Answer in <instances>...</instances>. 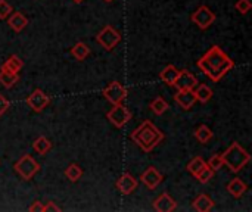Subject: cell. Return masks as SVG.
I'll use <instances>...</instances> for the list:
<instances>
[{"mask_svg":"<svg viewBox=\"0 0 252 212\" xmlns=\"http://www.w3.org/2000/svg\"><path fill=\"white\" fill-rule=\"evenodd\" d=\"M13 168H15L16 174H18L22 180H25V182L31 180V179L40 171L38 162H37L31 155H28V153L22 155V156L15 162Z\"/></svg>","mask_w":252,"mask_h":212,"instance_id":"cell-4","label":"cell"},{"mask_svg":"<svg viewBox=\"0 0 252 212\" xmlns=\"http://www.w3.org/2000/svg\"><path fill=\"white\" fill-rule=\"evenodd\" d=\"M13 12V7L9 1L0 0V19H6Z\"/></svg>","mask_w":252,"mask_h":212,"instance_id":"cell-31","label":"cell"},{"mask_svg":"<svg viewBox=\"0 0 252 212\" xmlns=\"http://www.w3.org/2000/svg\"><path fill=\"white\" fill-rule=\"evenodd\" d=\"M193 210L198 212H210L214 208V201L208 196V195H199L193 204H192Z\"/></svg>","mask_w":252,"mask_h":212,"instance_id":"cell-17","label":"cell"},{"mask_svg":"<svg viewBox=\"0 0 252 212\" xmlns=\"http://www.w3.org/2000/svg\"><path fill=\"white\" fill-rule=\"evenodd\" d=\"M205 164H207V162H205L201 156H196V158H193V159L186 165V170H188V171L195 177V176L198 174V171H199Z\"/></svg>","mask_w":252,"mask_h":212,"instance_id":"cell-28","label":"cell"},{"mask_svg":"<svg viewBox=\"0 0 252 212\" xmlns=\"http://www.w3.org/2000/svg\"><path fill=\"white\" fill-rule=\"evenodd\" d=\"M177 204L176 201L168 195V193H162L161 196H158L154 201V210L158 212H173L176 211Z\"/></svg>","mask_w":252,"mask_h":212,"instance_id":"cell-14","label":"cell"},{"mask_svg":"<svg viewBox=\"0 0 252 212\" xmlns=\"http://www.w3.org/2000/svg\"><path fill=\"white\" fill-rule=\"evenodd\" d=\"M65 176H66V179H68L69 182L75 183V182H78V180L81 179L83 170H81V167H80L78 164H69V165L66 167V170H65Z\"/></svg>","mask_w":252,"mask_h":212,"instance_id":"cell-26","label":"cell"},{"mask_svg":"<svg viewBox=\"0 0 252 212\" xmlns=\"http://www.w3.org/2000/svg\"><path fill=\"white\" fill-rule=\"evenodd\" d=\"M221 158L224 165H227L229 170L233 173H239L251 161V155L238 142H233L224 151V153H221Z\"/></svg>","mask_w":252,"mask_h":212,"instance_id":"cell-3","label":"cell"},{"mask_svg":"<svg viewBox=\"0 0 252 212\" xmlns=\"http://www.w3.org/2000/svg\"><path fill=\"white\" fill-rule=\"evenodd\" d=\"M195 177L198 179V182H199V183H202V184H207V183H208V182H210V180L214 177V171H213V170H211V168H210V167L205 164V165H204V167H202V168L198 171V174H196Z\"/></svg>","mask_w":252,"mask_h":212,"instance_id":"cell-27","label":"cell"},{"mask_svg":"<svg viewBox=\"0 0 252 212\" xmlns=\"http://www.w3.org/2000/svg\"><path fill=\"white\" fill-rule=\"evenodd\" d=\"M27 103L28 106L34 111V112H41L49 103H50V97L40 89H35L28 97H27Z\"/></svg>","mask_w":252,"mask_h":212,"instance_id":"cell-9","label":"cell"},{"mask_svg":"<svg viewBox=\"0 0 252 212\" xmlns=\"http://www.w3.org/2000/svg\"><path fill=\"white\" fill-rule=\"evenodd\" d=\"M18 81H19L18 72H10V71L1 68V71H0V84L4 89H12Z\"/></svg>","mask_w":252,"mask_h":212,"instance_id":"cell-18","label":"cell"},{"mask_svg":"<svg viewBox=\"0 0 252 212\" xmlns=\"http://www.w3.org/2000/svg\"><path fill=\"white\" fill-rule=\"evenodd\" d=\"M177 75H179V69H177L174 65H167V66L161 71L159 78H161L165 84L173 86L174 81H176V78H177Z\"/></svg>","mask_w":252,"mask_h":212,"instance_id":"cell-20","label":"cell"},{"mask_svg":"<svg viewBox=\"0 0 252 212\" xmlns=\"http://www.w3.org/2000/svg\"><path fill=\"white\" fill-rule=\"evenodd\" d=\"M72 1H75V3H83L84 0H72Z\"/></svg>","mask_w":252,"mask_h":212,"instance_id":"cell-35","label":"cell"},{"mask_svg":"<svg viewBox=\"0 0 252 212\" xmlns=\"http://www.w3.org/2000/svg\"><path fill=\"white\" fill-rule=\"evenodd\" d=\"M105 1H112V0H105Z\"/></svg>","mask_w":252,"mask_h":212,"instance_id":"cell-36","label":"cell"},{"mask_svg":"<svg viewBox=\"0 0 252 212\" xmlns=\"http://www.w3.org/2000/svg\"><path fill=\"white\" fill-rule=\"evenodd\" d=\"M233 59H230L229 55H226L220 46H213L198 61V68L214 83L220 81L229 71L233 69Z\"/></svg>","mask_w":252,"mask_h":212,"instance_id":"cell-1","label":"cell"},{"mask_svg":"<svg viewBox=\"0 0 252 212\" xmlns=\"http://www.w3.org/2000/svg\"><path fill=\"white\" fill-rule=\"evenodd\" d=\"M140 180H142V183H143L149 190H155V189L162 183L164 177H162V174H161L155 167H149L146 171L142 173Z\"/></svg>","mask_w":252,"mask_h":212,"instance_id":"cell-11","label":"cell"},{"mask_svg":"<svg viewBox=\"0 0 252 212\" xmlns=\"http://www.w3.org/2000/svg\"><path fill=\"white\" fill-rule=\"evenodd\" d=\"M102 94L111 105H117V103H123V100L127 97V89L120 81H111L102 90Z\"/></svg>","mask_w":252,"mask_h":212,"instance_id":"cell-7","label":"cell"},{"mask_svg":"<svg viewBox=\"0 0 252 212\" xmlns=\"http://www.w3.org/2000/svg\"><path fill=\"white\" fill-rule=\"evenodd\" d=\"M149 108H151V111H152L155 115H162V114L167 112L168 103H167V100H165L164 97H157V99H154V100L149 103Z\"/></svg>","mask_w":252,"mask_h":212,"instance_id":"cell-25","label":"cell"},{"mask_svg":"<svg viewBox=\"0 0 252 212\" xmlns=\"http://www.w3.org/2000/svg\"><path fill=\"white\" fill-rule=\"evenodd\" d=\"M213 131H211V128L208 127V125H205V124H202V125H199L198 128H196V131H195V137H196V140L199 142V143H202V145H205V143H208L211 139H213Z\"/></svg>","mask_w":252,"mask_h":212,"instance_id":"cell-24","label":"cell"},{"mask_svg":"<svg viewBox=\"0 0 252 212\" xmlns=\"http://www.w3.org/2000/svg\"><path fill=\"white\" fill-rule=\"evenodd\" d=\"M193 93H195V97H196V102H201V103H207L211 100L213 97V90L205 86V84H199L193 89Z\"/></svg>","mask_w":252,"mask_h":212,"instance_id":"cell-19","label":"cell"},{"mask_svg":"<svg viewBox=\"0 0 252 212\" xmlns=\"http://www.w3.org/2000/svg\"><path fill=\"white\" fill-rule=\"evenodd\" d=\"M3 69H7L10 72H19L24 68V62L21 61V58H18L16 55H12L7 58V61L1 65Z\"/></svg>","mask_w":252,"mask_h":212,"instance_id":"cell-23","label":"cell"},{"mask_svg":"<svg viewBox=\"0 0 252 212\" xmlns=\"http://www.w3.org/2000/svg\"><path fill=\"white\" fill-rule=\"evenodd\" d=\"M130 139L143 151V152H152L162 140L164 133L155 127L151 121H143L131 134Z\"/></svg>","mask_w":252,"mask_h":212,"instance_id":"cell-2","label":"cell"},{"mask_svg":"<svg viewBox=\"0 0 252 212\" xmlns=\"http://www.w3.org/2000/svg\"><path fill=\"white\" fill-rule=\"evenodd\" d=\"M174 100L183 111L192 109L193 105L196 103V97H195L193 90H177V93L174 94Z\"/></svg>","mask_w":252,"mask_h":212,"instance_id":"cell-13","label":"cell"},{"mask_svg":"<svg viewBox=\"0 0 252 212\" xmlns=\"http://www.w3.org/2000/svg\"><path fill=\"white\" fill-rule=\"evenodd\" d=\"M198 78L188 69H182L179 71V75L174 81V87L177 90H193L198 86Z\"/></svg>","mask_w":252,"mask_h":212,"instance_id":"cell-10","label":"cell"},{"mask_svg":"<svg viewBox=\"0 0 252 212\" xmlns=\"http://www.w3.org/2000/svg\"><path fill=\"white\" fill-rule=\"evenodd\" d=\"M207 165L216 173V171H219L221 167H224V162H223V158H221V155L220 153H216V155H213L210 159H208V162H207Z\"/></svg>","mask_w":252,"mask_h":212,"instance_id":"cell-29","label":"cell"},{"mask_svg":"<svg viewBox=\"0 0 252 212\" xmlns=\"http://www.w3.org/2000/svg\"><path fill=\"white\" fill-rule=\"evenodd\" d=\"M96 41L105 49V50H112L120 41H121V34L112 27V25H105L96 35Z\"/></svg>","mask_w":252,"mask_h":212,"instance_id":"cell-5","label":"cell"},{"mask_svg":"<svg viewBox=\"0 0 252 212\" xmlns=\"http://www.w3.org/2000/svg\"><path fill=\"white\" fill-rule=\"evenodd\" d=\"M192 22L198 25L201 30H207L211 27L216 21V13L208 7V6H199L190 16Z\"/></svg>","mask_w":252,"mask_h":212,"instance_id":"cell-8","label":"cell"},{"mask_svg":"<svg viewBox=\"0 0 252 212\" xmlns=\"http://www.w3.org/2000/svg\"><path fill=\"white\" fill-rule=\"evenodd\" d=\"M247 190H248V186H247V183L242 182L241 179H233V180L229 182V184H227V192H229L233 198H236V199L242 198V196L245 195Z\"/></svg>","mask_w":252,"mask_h":212,"instance_id":"cell-16","label":"cell"},{"mask_svg":"<svg viewBox=\"0 0 252 212\" xmlns=\"http://www.w3.org/2000/svg\"><path fill=\"white\" fill-rule=\"evenodd\" d=\"M71 55L77 59V61H84L89 55H90V49L86 43H75L71 49Z\"/></svg>","mask_w":252,"mask_h":212,"instance_id":"cell-22","label":"cell"},{"mask_svg":"<svg viewBox=\"0 0 252 212\" xmlns=\"http://www.w3.org/2000/svg\"><path fill=\"white\" fill-rule=\"evenodd\" d=\"M106 118L108 121L117 127V128H123L130 120H131V111L124 106L123 103H117L111 108V111L106 114Z\"/></svg>","mask_w":252,"mask_h":212,"instance_id":"cell-6","label":"cell"},{"mask_svg":"<svg viewBox=\"0 0 252 212\" xmlns=\"http://www.w3.org/2000/svg\"><path fill=\"white\" fill-rule=\"evenodd\" d=\"M32 149H34L38 155H46V153L52 149V142H50L47 137L41 136V137H38V139L34 140Z\"/></svg>","mask_w":252,"mask_h":212,"instance_id":"cell-21","label":"cell"},{"mask_svg":"<svg viewBox=\"0 0 252 212\" xmlns=\"http://www.w3.org/2000/svg\"><path fill=\"white\" fill-rule=\"evenodd\" d=\"M7 25L15 31V32H21L27 25H28V19H27V16L24 15V13H21V12H12L7 18Z\"/></svg>","mask_w":252,"mask_h":212,"instance_id":"cell-15","label":"cell"},{"mask_svg":"<svg viewBox=\"0 0 252 212\" xmlns=\"http://www.w3.org/2000/svg\"><path fill=\"white\" fill-rule=\"evenodd\" d=\"M137 184H139L137 180H136L130 173H123L121 177H120V179L117 180V183H115L118 192H120L121 195H124V196L131 195V193L137 189Z\"/></svg>","mask_w":252,"mask_h":212,"instance_id":"cell-12","label":"cell"},{"mask_svg":"<svg viewBox=\"0 0 252 212\" xmlns=\"http://www.w3.org/2000/svg\"><path fill=\"white\" fill-rule=\"evenodd\" d=\"M235 9L241 13V15H247L252 9V3L250 0H238L235 4Z\"/></svg>","mask_w":252,"mask_h":212,"instance_id":"cell-30","label":"cell"},{"mask_svg":"<svg viewBox=\"0 0 252 212\" xmlns=\"http://www.w3.org/2000/svg\"><path fill=\"white\" fill-rule=\"evenodd\" d=\"M61 208L58 205H55V202H47L46 205H43V212H59Z\"/></svg>","mask_w":252,"mask_h":212,"instance_id":"cell-33","label":"cell"},{"mask_svg":"<svg viewBox=\"0 0 252 212\" xmlns=\"http://www.w3.org/2000/svg\"><path fill=\"white\" fill-rule=\"evenodd\" d=\"M9 106H10L9 100H7V99H6V97H4V96L0 93V117H1V115H3V114L7 111V109H9Z\"/></svg>","mask_w":252,"mask_h":212,"instance_id":"cell-32","label":"cell"},{"mask_svg":"<svg viewBox=\"0 0 252 212\" xmlns=\"http://www.w3.org/2000/svg\"><path fill=\"white\" fill-rule=\"evenodd\" d=\"M28 211L30 212H43V204H41L40 201H34V202H32V205L28 208Z\"/></svg>","mask_w":252,"mask_h":212,"instance_id":"cell-34","label":"cell"}]
</instances>
